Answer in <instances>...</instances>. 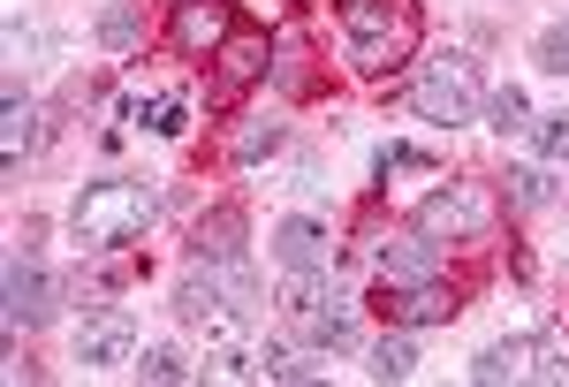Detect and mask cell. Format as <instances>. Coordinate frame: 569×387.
Here are the masks:
<instances>
[{
    "label": "cell",
    "instance_id": "1",
    "mask_svg": "<svg viewBox=\"0 0 569 387\" xmlns=\"http://www.w3.org/2000/svg\"><path fill=\"white\" fill-rule=\"evenodd\" d=\"M160 220V182L152 175H91L69 198V236L77 251H114V244H144V228Z\"/></svg>",
    "mask_w": 569,
    "mask_h": 387
},
{
    "label": "cell",
    "instance_id": "6",
    "mask_svg": "<svg viewBox=\"0 0 569 387\" xmlns=\"http://www.w3.org/2000/svg\"><path fill=\"white\" fill-rule=\"evenodd\" d=\"M418 39H426V16L402 0V16H395L388 31H372V39H342V61H350L357 85H388V77H402V69L418 61Z\"/></svg>",
    "mask_w": 569,
    "mask_h": 387
},
{
    "label": "cell",
    "instance_id": "31",
    "mask_svg": "<svg viewBox=\"0 0 569 387\" xmlns=\"http://www.w3.org/2000/svg\"><path fill=\"white\" fill-rule=\"evenodd\" d=\"M152 137H168V145H176V137H190V99H182V91H168V99H160V122H152Z\"/></svg>",
    "mask_w": 569,
    "mask_h": 387
},
{
    "label": "cell",
    "instance_id": "13",
    "mask_svg": "<svg viewBox=\"0 0 569 387\" xmlns=\"http://www.w3.org/2000/svg\"><path fill=\"white\" fill-rule=\"evenodd\" d=\"M39 145H46V107L23 99V91H8V107H0V175L16 182L23 152H39Z\"/></svg>",
    "mask_w": 569,
    "mask_h": 387
},
{
    "label": "cell",
    "instance_id": "19",
    "mask_svg": "<svg viewBox=\"0 0 569 387\" xmlns=\"http://www.w3.org/2000/svg\"><path fill=\"white\" fill-rule=\"evenodd\" d=\"M305 335H311V349H350L357 343V304L342 289H327V304L305 319Z\"/></svg>",
    "mask_w": 569,
    "mask_h": 387
},
{
    "label": "cell",
    "instance_id": "21",
    "mask_svg": "<svg viewBox=\"0 0 569 387\" xmlns=\"http://www.w3.org/2000/svg\"><path fill=\"white\" fill-rule=\"evenodd\" d=\"M91 31H99L107 53H137V46H144V8H137V0H107Z\"/></svg>",
    "mask_w": 569,
    "mask_h": 387
},
{
    "label": "cell",
    "instance_id": "30",
    "mask_svg": "<svg viewBox=\"0 0 569 387\" xmlns=\"http://www.w3.org/2000/svg\"><path fill=\"white\" fill-rule=\"evenodd\" d=\"M289 190H297V198H311V206H327V182H319V160H311V152H297V160H289Z\"/></svg>",
    "mask_w": 569,
    "mask_h": 387
},
{
    "label": "cell",
    "instance_id": "25",
    "mask_svg": "<svg viewBox=\"0 0 569 387\" xmlns=\"http://www.w3.org/2000/svg\"><path fill=\"white\" fill-rule=\"evenodd\" d=\"M259 380H319V357H297L281 343H259Z\"/></svg>",
    "mask_w": 569,
    "mask_h": 387
},
{
    "label": "cell",
    "instance_id": "28",
    "mask_svg": "<svg viewBox=\"0 0 569 387\" xmlns=\"http://www.w3.org/2000/svg\"><path fill=\"white\" fill-rule=\"evenodd\" d=\"M402 168L440 175V160H433V152H418V145H380V152H372V175H380V182H388V175H402Z\"/></svg>",
    "mask_w": 569,
    "mask_h": 387
},
{
    "label": "cell",
    "instance_id": "29",
    "mask_svg": "<svg viewBox=\"0 0 569 387\" xmlns=\"http://www.w3.org/2000/svg\"><path fill=\"white\" fill-rule=\"evenodd\" d=\"M531 61H539L547 77H569V23H547V31L531 39Z\"/></svg>",
    "mask_w": 569,
    "mask_h": 387
},
{
    "label": "cell",
    "instance_id": "17",
    "mask_svg": "<svg viewBox=\"0 0 569 387\" xmlns=\"http://www.w3.org/2000/svg\"><path fill=\"white\" fill-rule=\"evenodd\" d=\"M266 85L281 91V99H311V46H305V31H273V69H266Z\"/></svg>",
    "mask_w": 569,
    "mask_h": 387
},
{
    "label": "cell",
    "instance_id": "4",
    "mask_svg": "<svg viewBox=\"0 0 569 387\" xmlns=\"http://www.w3.org/2000/svg\"><path fill=\"white\" fill-rule=\"evenodd\" d=\"M0 304H8V335H39L46 319L61 311V289L46 274L39 244H16L8 251V274H0Z\"/></svg>",
    "mask_w": 569,
    "mask_h": 387
},
{
    "label": "cell",
    "instance_id": "32",
    "mask_svg": "<svg viewBox=\"0 0 569 387\" xmlns=\"http://www.w3.org/2000/svg\"><path fill=\"white\" fill-rule=\"evenodd\" d=\"M168 8H182V0H168Z\"/></svg>",
    "mask_w": 569,
    "mask_h": 387
},
{
    "label": "cell",
    "instance_id": "5",
    "mask_svg": "<svg viewBox=\"0 0 569 387\" xmlns=\"http://www.w3.org/2000/svg\"><path fill=\"white\" fill-rule=\"evenodd\" d=\"M266 69H273V39L266 31H236V39L213 53V85H206V115H236L251 91L266 85Z\"/></svg>",
    "mask_w": 569,
    "mask_h": 387
},
{
    "label": "cell",
    "instance_id": "27",
    "mask_svg": "<svg viewBox=\"0 0 569 387\" xmlns=\"http://www.w3.org/2000/svg\"><path fill=\"white\" fill-rule=\"evenodd\" d=\"M160 99H168V91H152V85H122V99H114V122H130V129H152L160 122Z\"/></svg>",
    "mask_w": 569,
    "mask_h": 387
},
{
    "label": "cell",
    "instance_id": "15",
    "mask_svg": "<svg viewBox=\"0 0 569 387\" xmlns=\"http://www.w3.org/2000/svg\"><path fill=\"white\" fill-rule=\"evenodd\" d=\"M501 182H509V190H501V198H509V214H547V206L569 190L562 168H547V160H525V168H509Z\"/></svg>",
    "mask_w": 569,
    "mask_h": 387
},
{
    "label": "cell",
    "instance_id": "2",
    "mask_svg": "<svg viewBox=\"0 0 569 387\" xmlns=\"http://www.w3.org/2000/svg\"><path fill=\"white\" fill-rule=\"evenodd\" d=\"M402 99H410L418 122L463 129V122H479V107H486V77H479V61H471L463 46H433V53L418 61V77H410Z\"/></svg>",
    "mask_w": 569,
    "mask_h": 387
},
{
    "label": "cell",
    "instance_id": "16",
    "mask_svg": "<svg viewBox=\"0 0 569 387\" xmlns=\"http://www.w3.org/2000/svg\"><path fill=\"white\" fill-rule=\"evenodd\" d=\"M152 274V258L137 251V244H114V251H91V297H122V289H137Z\"/></svg>",
    "mask_w": 569,
    "mask_h": 387
},
{
    "label": "cell",
    "instance_id": "22",
    "mask_svg": "<svg viewBox=\"0 0 569 387\" xmlns=\"http://www.w3.org/2000/svg\"><path fill=\"white\" fill-rule=\"evenodd\" d=\"M479 122L501 129V137H531V99H525V85H493V91H486V107H479Z\"/></svg>",
    "mask_w": 569,
    "mask_h": 387
},
{
    "label": "cell",
    "instance_id": "9",
    "mask_svg": "<svg viewBox=\"0 0 569 387\" xmlns=\"http://www.w3.org/2000/svg\"><path fill=\"white\" fill-rule=\"evenodd\" d=\"M236 31H243L236 23V0H182L176 16H168V46H176L182 61H213Z\"/></svg>",
    "mask_w": 569,
    "mask_h": 387
},
{
    "label": "cell",
    "instance_id": "14",
    "mask_svg": "<svg viewBox=\"0 0 569 387\" xmlns=\"http://www.w3.org/2000/svg\"><path fill=\"white\" fill-rule=\"evenodd\" d=\"M471 380L501 387V380H539V335H501L471 357Z\"/></svg>",
    "mask_w": 569,
    "mask_h": 387
},
{
    "label": "cell",
    "instance_id": "20",
    "mask_svg": "<svg viewBox=\"0 0 569 387\" xmlns=\"http://www.w3.org/2000/svg\"><path fill=\"white\" fill-rule=\"evenodd\" d=\"M365 373H372V380H410V373H418V343H410V327H380V343L365 349Z\"/></svg>",
    "mask_w": 569,
    "mask_h": 387
},
{
    "label": "cell",
    "instance_id": "24",
    "mask_svg": "<svg viewBox=\"0 0 569 387\" xmlns=\"http://www.w3.org/2000/svg\"><path fill=\"white\" fill-rule=\"evenodd\" d=\"M531 152H539L547 168H569V107H555V115H531Z\"/></svg>",
    "mask_w": 569,
    "mask_h": 387
},
{
    "label": "cell",
    "instance_id": "26",
    "mask_svg": "<svg viewBox=\"0 0 569 387\" xmlns=\"http://www.w3.org/2000/svg\"><path fill=\"white\" fill-rule=\"evenodd\" d=\"M319 304H327V274H297V266H289V281H281V311H289V319H311Z\"/></svg>",
    "mask_w": 569,
    "mask_h": 387
},
{
    "label": "cell",
    "instance_id": "12",
    "mask_svg": "<svg viewBox=\"0 0 569 387\" xmlns=\"http://www.w3.org/2000/svg\"><path fill=\"white\" fill-rule=\"evenodd\" d=\"M266 251L281 258V266H297V274H335V266H342V251H335V236H327L319 214L273 220V244H266Z\"/></svg>",
    "mask_w": 569,
    "mask_h": 387
},
{
    "label": "cell",
    "instance_id": "10",
    "mask_svg": "<svg viewBox=\"0 0 569 387\" xmlns=\"http://www.w3.org/2000/svg\"><path fill=\"white\" fill-rule=\"evenodd\" d=\"M243 244H251V214L243 206H206L190 220V236H182V258L190 266H236Z\"/></svg>",
    "mask_w": 569,
    "mask_h": 387
},
{
    "label": "cell",
    "instance_id": "11",
    "mask_svg": "<svg viewBox=\"0 0 569 387\" xmlns=\"http://www.w3.org/2000/svg\"><path fill=\"white\" fill-rule=\"evenodd\" d=\"M448 251H456V244L426 236L418 220H410V236H372V266H380V281H426V274H448Z\"/></svg>",
    "mask_w": 569,
    "mask_h": 387
},
{
    "label": "cell",
    "instance_id": "23",
    "mask_svg": "<svg viewBox=\"0 0 569 387\" xmlns=\"http://www.w3.org/2000/svg\"><path fill=\"white\" fill-rule=\"evenodd\" d=\"M137 380H152V387H182V380H198V365L182 357V349L168 343H152V349H137V365H130Z\"/></svg>",
    "mask_w": 569,
    "mask_h": 387
},
{
    "label": "cell",
    "instance_id": "7",
    "mask_svg": "<svg viewBox=\"0 0 569 387\" xmlns=\"http://www.w3.org/2000/svg\"><path fill=\"white\" fill-rule=\"evenodd\" d=\"M372 311H380V327H448L456 311H463V289L448 281V274H426V281H380V297H372Z\"/></svg>",
    "mask_w": 569,
    "mask_h": 387
},
{
    "label": "cell",
    "instance_id": "18",
    "mask_svg": "<svg viewBox=\"0 0 569 387\" xmlns=\"http://www.w3.org/2000/svg\"><path fill=\"white\" fill-rule=\"evenodd\" d=\"M281 145H289V129H281V122H266V115H243V122H236V137H228V168L251 175V168H266Z\"/></svg>",
    "mask_w": 569,
    "mask_h": 387
},
{
    "label": "cell",
    "instance_id": "3",
    "mask_svg": "<svg viewBox=\"0 0 569 387\" xmlns=\"http://www.w3.org/2000/svg\"><path fill=\"white\" fill-rule=\"evenodd\" d=\"M493 220H501V198L486 182H440V190L418 198V228L440 236V244H486Z\"/></svg>",
    "mask_w": 569,
    "mask_h": 387
},
{
    "label": "cell",
    "instance_id": "8",
    "mask_svg": "<svg viewBox=\"0 0 569 387\" xmlns=\"http://www.w3.org/2000/svg\"><path fill=\"white\" fill-rule=\"evenodd\" d=\"M137 349H144V335H137V319L122 304L84 311V327H77V365H84V373H130Z\"/></svg>",
    "mask_w": 569,
    "mask_h": 387
}]
</instances>
